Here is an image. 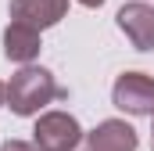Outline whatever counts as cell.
Listing matches in <instances>:
<instances>
[{"label": "cell", "instance_id": "6da1fadb", "mask_svg": "<svg viewBox=\"0 0 154 151\" xmlns=\"http://www.w3.org/2000/svg\"><path fill=\"white\" fill-rule=\"evenodd\" d=\"M61 97H68V90H61L57 79L39 65L18 69L11 76V83H7V108L14 115H36L43 104L61 101Z\"/></svg>", "mask_w": 154, "mask_h": 151}, {"label": "cell", "instance_id": "7a4b0ae2", "mask_svg": "<svg viewBox=\"0 0 154 151\" xmlns=\"http://www.w3.org/2000/svg\"><path fill=\"white\" fill-rule=\"evenodd\" d=\"M82 140V126L75 122V115L68 112H47L36 119L32 130V144L39 151H75Z\"/></svg>", "mask_w": 154, "mask_h": 151}, {"label": "cell", "instance_id": "3957f363", "mask_svg": "<svg viewBox=\"0 0 154 151\" xmlns=\"http://www.w3.org/2000/svg\"><path fill=\"white\" fill-rule=\"evenodd\" d=\"M111 101L129 115H154V79L143 72H122L111 86Z\"/></svg>", "mask_w": 154, "mask_h": 151}, {"label": "cell", "instance_id": "277c9868", "mask_svg": "<svg viewBox=\"0 0 154 151\" xmlns=\"http://www.w3.org/2000/svg\"><path fill=\"white\" fill-rule=\"evenodd\" d=\"M136 130L122 119H104L97 130L82 137V148L75 151H136Z\"/></svg>", "mask_w": 154, "mask_h": 151}, {"label": "cell", "instance_id": "5b68a950", "mask_svg": "<svg viewBox=\"0 0 154 151\" xmlns=\"http://www.w3.org/2000/svg\"><path fill=\"white\" fill-rule=\"evenodd\" d=\"M118 29L136 50H154V7L143 0H133L118 11Z\"/></svg>", "mask_w": 154, "mask_h": 151}, {"label": "cell", "instance_id": "8992f818", "mask_svg": "<svg viewBox=\"0 0 154 151\" xmlns=\"http://www.w3.org/2000/svg\"><path fill=\"white\" fill-rule=\"evenodd\" d=\"M68 14V0H11V22H25L32 29H50Z\"/></svg>", "mask_w": 154, "mask_h": 151}, {"label": "cell", "instance_id": "52a82bcc", "mask_svg": "<svg viewBox=\"0 0 154 151\" xmlns=\"http://www.w3.org/2000/svg\"><path fill=\"white\" fill-rule=\"evenodd\" d=\"M39 29L25 25V22H11L4 29V58L7 61H18V65H29L39 54Z\"/></svg>", "mask_w": 154, "mask_h": 151}, {"label": "cell", "instance_id": "ba28073f", "mask_svg": "<svg viewBox=\"0 0 154 151\" xmlns=\"http://www.w3.org/2000/svg\"><path fill=\"white\" fill-rule=\"evenodd\" d=\"M0 151H39L36 144H25V140H4Z\"/></svg>", "mask_w": 154, "mask_h": 151}, {"label": "cell", "instance_id": "9c48e42d", "mask_svg": "<svg viewBox=\"0 0 154 151\" xmlns=\"http://www.w3.org/2000/svg\"><path fill=\"white\" fill-rule=\"evenodd\" d=\"M7 104V83H0V108Z\"/></svg>", "mask_w": 154, "mask_h": 151}, {"label": "cell", "instance_id": "30bf717a", "mask_svg": "<svg viewBox=\"0 0 154 151\" xmlns=\"http://www.w3.org/2000/svg\"><path fill=\"white\" fill-rule=\"evenodd\" d=\"M79 4H82V7H100L104 0H79Z\"/></svg>", "mask_w": 154, "mask_h": 151}, {"label": "cell", "instance_id": "8fae6325", "mask_svg": "<svg viewBox=\"0 0 154 151\" xmlns=\"http://www.w3.org/2000/svg\"><path fill=\"white\" fill-rule=\"evenodd\" d=\"M151 151H154V140H151Z\"/></svg>", "mask_w": 154, "mask_h": 151}]
</instances>
